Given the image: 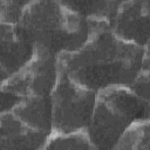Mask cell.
<instances>
[{
  "mask_svg": "<svg viewBox=\"0 0 150 150\" xmlns=\"http://www.w3.org/2000/svg\"><path fill=\"white\" fill-rule=\"evenodd\" d=\"M8 77H9V75L0 66V114L1 112H5V111L12 110L21 101L20 97L2 91V84L6 82V80Z\"/></svg>",
  "mask_w": 150,
  "mask_h": 150,
  "instance_id": "obj_14",
  "label": "cell"
},
{
  "mask_svg": "<svg viewBox=\"0 0 150 150\" xmlns=\"http://www.w3.org/2000/svg\"><path fill=\"white\" fill-rule=\"evenodd\" d=\"M96 95L97 93L74 82L59 69L50 94L52 134L69 135L84 131L94 110Z\"/></svg>",
  "mask_w": 150,
  "mask_h": 150,
  "instance_id": "obj_4",
  "label": "cell"
},
{
  "mask_svg": "<svg viewBox=\"0 0 150 150\" xmlns=\"http://www.w3.org/2000/svg\"><path fill=\"white\" fill-rule=\"evenodd\" d=\"M11 111L32 128L52 135L50 96L22 98Z\"/></svg>",
  "mask_w": 150,
  "mask_h": 150,
  "instance_id": "obj_9",
  "label": "cell"
},
{
  "mask_svg": "<svg viewBox=\"0 0 150 150\" xmlns=\"http://www.w3.org/2000/svg\"><path fill=\"white\" fill-rule=\"evenodd\" d=\"M109 27L123 41L146 48L149 45V1H121Z\"/></svg>",
  "mask_w": 150,
  "mask_h": 150,
  "instance_id": "obj_6",
  "label": "cell"
},
{
  "mask_svg": "<svg viewBox=\"0 0 150 150\" xmlns=\"http://www.w3.org/2000/svg\"><path fill=\"white\" fill-rule=\"evenodd\" d=\"M149 121L136 122L120 138L112 150H149Z\"/></svg>",
  "mask_w": 150,
  "mask_h": 150,
  "instance_id": "obj_11",
  "label": "cell"
},
{
  "mask_svg": "<svg viewBox=\"0 0 150 150\" xmlns=\"http://www.w3.org/2000/svg\"><path fill=\"white\" fill-rule=\"evenodd\" d=\"M49 136L22 122L11 110L0 114V150H41Z\"/></svg>",
  "mask_w": 150,
  "mask_h": 150,
  "instance_id": "obj_7",
  "label": "cell"
},
{
  "mask_svg": "<svg viewBox=\"0 0 150 150\" xmlns=\"http://www.w3.org/2000/svg\"><path fill=\"white\" fill-rule=\"evenodd\" d=\"M71 12L81 15L88 21L105 22L110 26V22L117 11L121 1L115 0H75V1H61Z\"/></svg>",
  "mask_w": 150,
  "mask_h": 150,
  "instance_id": "obj_10",
  "label": "cell"
},
{
  "mask_svg": "<svg viewBox=\"0 0 150 150\" xmlns=\"http://www.w3.org/2000/svg\"><path fill=\"white\" fill-rule=\"evenodd\" d=\"M144 101H149V69H142L128 87Z\"/></svg>",
  "mask_w": 150,
  "mask_h": 150,
  "instance_id": "obj_13",
  "label": "cell"
},
{
  "mask_svg": "<svg viewBox=\"0 0 150 150\" xmlns=\"http://www.w3.org/2000/svg\"><path fill=\"white\" fill-rule=\"evenodd\" d=\"M149 101L142 100L128 87L108 88L97 93L84 132L97 150H112L132 124L149 121Z\"/></svg>",
  "mask_w": 150,
  "mask_h": 150,
  "instance_id": "obj_3",
  "label": "cell"
},
{
  "mask_svg": "<svg viewBox=\"0 0 150 150\" xmlns=\"http://www.w3.org/2000/svg\"><path fill=\"white\" fill-rule=\"evenodd\" d=\"M102 25L108 23L88 21L61 1H29L18 27L35 53L59 59L80 49L94 29Z\"/></svg>",
  "mask_w": 150,
  "mask_h": 150,
  "instance_id": "obj_2",
  "label": "cell"
},
{
  "mask_svg": "<svg viewBox=\"0 0 150 150\" xmlns=\"http://www.w3.org/2000/svg\"><path fill=\"white\" fill-rule=\"evenodd\" d=\"M41 150H62V148L60 146L59 142H57V138L55 135H50L48 141L46 142V144L43 145V148Z\"/></svg>",
  "mask_w": 150,
  "mask_h": 150,
  "instance_id": "obj_15",
  "label": "cell"
},
{
  "mask_svg": "<svg viewBox=\"0 0 150 150\" xmlns=\"http://www.w3.org/2000/svg\"><path fill=\"white\" fill-rule=\"evenodd\" d=\"M33 55L34 48L18 25L0 21V66L9 77L25 67Z\"/></svg>",
  "mask_w": 150,
  "mask_h": 150,
  "instance_id": "obj_8",
  "label": "cell"
},
{
  "mask_svg": "<svg viewBox=\"0 0 150 150\" xmlns=\"http://www.w3.org/2000/svg\"><path fill=\"white\" fill-rule=\"evenodd\" d=\"M146 62L148 47L123 41L108 25L95 28L80 49L57 59L61 71L95 93L112 87H129Z\"/></svg>",
  "mask_w": 150,
  "mask_h": 150,
  "instance_id": "obj_1",
  "label": "cell"
},
{
  "mask_svg": "<svg viewBox=\"0 0 150 150\" xmlns=\"http://www.w3.org/2000/svg\"><path fill=\"white\" fill-rule=\"evenodd\" d=\"M29 1H19V0H8L0 1V21L18 25L25 7Z\"/></svg>",
  "mask_w": 150,
  "mask_h": 150,
  "instance_id": "obj_12",
  "label": "cell"
},
{
  "mask_svg": "<svg viewBox=\"0 0 150 150\" xmlns=\"http://www.w3.org/2000/svg\"><path fill=\"white\" fill-rule=\"evenodd\" d=\"M59 76L57 59L35 53L29 62L2 84V91L22 98L50 96Z\"/></svg>",
  "mask_w": 150,
  "mask_h": 150,
  "instance_id": "obj_5",
  "label": "cell"
}]
</instances>
